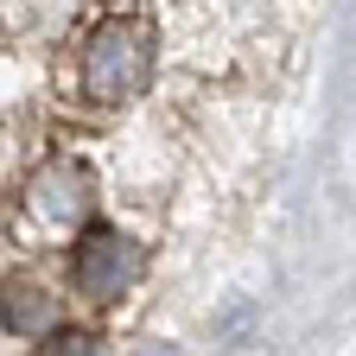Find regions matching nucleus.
Returning <instances> with one entry per match:
<instances>
[{"label":"nucleus","instance_id":"1","mask_svg":"<svg viewBox=\"0 0 356 356\" xmlns=\"http://www.w3.org/2000/svg\"><path fill=\"white\" fill-rule=\"evenodd\" d=\"M153 76V26L147 19H102L83 44V89L96 102H127Z\"/></svg>","mask_w":356,"mask_h":356},{"label":"nucleus","instance_id":"2","mask_svg":"<svg viewBox=\"0 0 356 356\" xmlns=\"http://www.w3.org/2000/svg\"><path fill=\"white\" fill-rule=\"evenodd\" d=\"M140 274H147V248L134 242V236H121V229H89V236L76 242V254H70L76 293L96 299V305L134 293V280H140Z\"/></svg>","mask_w":356,"mask_h":356},{"label":"nucleus","instance_id":"3","mask_svg":"<svg viewBox=\"0 0 356 356\" xmlns=\"http://www.w3.org/2000/svg\"><path fill=\"white\" fill-rule=\"evenodd\" d=\"M89 172L76 159H44L26 185V216L44 222V229H64V222H83L89 216Z\"/></svg>","mask_w":356,"mask_h":356},{"label":"nucleus","instance_id":"4","mask_svg":"<svg viewBox=\"0 0 356 356\" xmlns=\"http://www.w3.org/2000/svg\"><path fill=\"white\" fill-rule=\"evenodd\" d=\"M58 318V305L51 299H38L32 286H7V331L13 337H44Z\"/></svg>","mask_w":356,"mask_h":356}]
</instances>
